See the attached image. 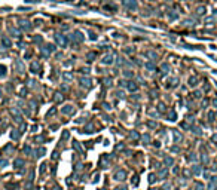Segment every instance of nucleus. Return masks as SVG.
<instances>
[{"label":"nucleus","mask_w":217,"mask_h":190,"mask_svg":"<svg viewBox=\"0 0 217 190\" xmlns=\"http://www.w3.org/2000/svg\"><path fill=\"white\" fill-rule=\"evenodd\" d=\"M124 5L128 9H137V2L135 0H124Z\"/></svg>","instance_id":"f257e3e1"},{"label":"nucleus","mask_w":217,"mask_h":190,"mask_svg":"<svg viewBox=\"0 0 217 190\" xmlns=\"http://www.w3.org/2000/svg\"><path fill=\"white\" fill-rule=\"evenodd\" d=\"M80 83H82V86L89 88V86H91V79H89V77H83V79H80Z\"/></svg>","instance_id":"f03ea898"},{"label":"nucleus","mask_w":217,"mask_h":190,"mask_svg":"<svg viewBox=\"0 0 217 190\" xmlns=\"http://www.w3.org/2000/svg\"><path fill=\"white\" fill-rule=\"evenodd\" d=\"M112 58H113L112 55H106V57H104V59H103V64H112V63H113V59H112Z\"/></svg>","instance_id":"7ed1b4c3"},{"label":"nucleus","mask_w":217,"mask_h":190,"mask_svg":"<svg viewBox=\"0 0 217 190\" xmlns=\"http://www.w3.org/2000/svg\"><path fill=\"white\" fill-rule=\"evenodd\" d=\"M57 40H58V43H59V45L66 46V39H64L63 36H59V34H58V36H57Z\"/></svg>","instance_id":"20e7f679"},{"label":"nucleus","mask_w":217,"mask_h":190,"mask_svg":"<svg viewBox=\"0 0 217 190\" xmlns=\"http://www.w3.org/2000/svg\"><path fill=\"white\" fill-rule=\"evenodd\" d=\"M74 36H76V37H74L76 40H79V42H80V40H83V37H82V33H80V31H74Z\"/></svg>","instance_id":"39448f33"},{"label":"nucleus","mask_w":217,"mask_h":190,"mask_svg":"<svg viewBox=\"0 0 217 190\" xmlns=\"http://www.w3.org/2000/svg\"><path fill=\"white\" fill-rule=\"evenodd\" d=\"M72 111H74L72 106H66V108H63V113H72Z\"/></svg>","instance_id":"423d86ee"},{"label":"nucleus","mask_w":217,"mask_h":190,"mask_svg":"<svg viewBox=\"0 0 217 190\" xmlns=\"http://www.w3.org/2000/svg\"><path fill=\"white\" fill-rule=\"evenodd\" d=\"M0 76H2V77L6 76V67L5 65H0Z\"/></svg>","instance_id":"0eeeda50"},{"label":"nucleus","mask_w":217,"mask_h":190,"mask_svg":"<svg viewBox=\"0 0 217 190\" xmlns=\"http://www.w3.org/2000/svg\"><path fill=\"white\" fill-rule=\"evenodd\" d=\"M172 132H174V140H176V143H178V141L181 140V135H180L177 131H172Z\"/></svg>","instance_id":"6e6552de"},{"label":"nucleus","mask_w":217,"mask_h":190,"mask_svg":"<svg viewBox=\"0 0 217 190\" xmlns=\"http://www.w3.org/2000/svg\"><path fill=\"white\" fill-rule=\"evenodd\" d=\"M3 45H5L6 48H9V46H11V40L7 39V37H3Z\"/></svg>","instance_id":"1a4fd4ad"},{"label":"nucleus","mask_w":217,"mask_h":190,"mask_svg":"<svg viewBox=\"0 0 217 190\" xmlns=\"http://www.w3.org/2000/svg\"><path fill=\"white\" fill-rule=\"evenodd\" d=\"M196 82H198V80H196V77H190V79H189V85H190V86H195V85H196Z\"/></svg>","instance_id":"9d476101"},{"label":"nucleus","mask_w":217,"mask_h":190,"mask_svg":"<svg viewBox=\"0 0 217 190\" xmlns=\"http://www.w3.org/2000/svg\"><path fill=\"white\" fill-rule=\"evenodd\" d=\"M21 24H22V28H25V30H30V28H31L27 21H21Z\"/></svg>","instance_id":"9b49d317"},{"label":"nucleus","mask_w":217,"mask_h":190,"mask_svg":"<svg viewBox=\"0 0 217 190\" xmlns=\"http://www.w3.org/2000/svg\"><path fill=\"white\" fill-rule=\"evenodd\" d=\"M11 137L14 138V140H18V138H20V134H18V132H16V131H14V132L11 134Z\"/></svg>","instance_id":"f8f14e48"},{"label":"nucleus","mask_w":217,"mask_h":190,"mask_svg":"<svg viewBox=\"0 0 217 190\" xmlns=\"http://www.w3.org/2000/svg\"><path fill=\"white\" fill-rule=\"evenodd\" d=\"M124 177H125V172L122 171V172H119V174H118V178H116V180H124Z\"/></svg>","instance_id":"ddd939ff"},{"label":"nucleus","mask_w":217,"mask_h":190,"mask_svg":"<svg viewBox=\"0 0 217 190\" xmlns=\"http://www.w3.org/2000/svg\"><path fill=\"white\" fill-rule=\"evenodd\" d=\"M37 154H36V156L37 158H40V156H43V153H45V150H43V149H39V152H36Z\"/></svg>","instance_id":"4468645a"},{"label":"nucleus","mask_w":217,"mask_h":190,"mask_svg":"<svg viewBox=\"0 0 217 190\" xmlns=\"http://www.w3.org/2000/svg\"><path fill=\"white\" fill-rule=\"evenodd\" d=\"M167 70H170V67H168L167 64H164V65H162V73H168Z\"/></svg>","instance_id":"2eb2a0df"},{"label":"nucleus","mask_w":217,"mask_h":190,"mask_svg":"<svg viewBox=\"0 0 217 190\" xmlns=\"http://www.w3.org/2000/svg\"><path fill=\"white\" fill-rule=\"evenodd\" d=\"M208 189H210V190H217V187L214 186V180H213L211 183H210V187H208Z\"/></svg>","instance_id":"dca6fc26"},{"label":"nucleus","mask_w":217,"mask_h":190,"mask_svg":"<svg viewBox=\"0 0 217 190\" xmlns=\"http://www.w3.org/2000/svg\"><path fill=\"white\" fill-rule=\"evenodd\" d=\"M64 79H67V80H70V79H73V76H72L70 73H66V74H64Z\"/></svg>","instance_id":"f3484780"},{"label":"nucleus","mask_w":217,"mask_h":190,"mask_svg":"<svg viewBox=\"0 0 217 190\" xmlns=\"http://www.w3.org/2000/svg\"><path fill=\"white\" fill-rule=\"evenodd\" d=\"M198 13H199V15L205 13V7H198Z\"/></svg>","instance_id":"a211bd4d"},{"label":"nucleus","mask_w":217,"mask_h":190,"mask_svg":"<svg viewBox=\"0 0 217 190\" xmlns=\"http://www.w3.org/2000/svg\"><path fill=\"white\" fill-rule=\"evenodd\" d=\"M128 88H129V91H135V89H137V86H135V85H132V82H131V85H129Z\"/></svg>","instance_id":"6ab92c4d"},{"label":"nucleus","mask_w":217,"mask_h":190,"mask_svg":"<svg viewBox=\"0 0 217 190\" xmlns=\"http://www.w3.org/2000/svg\"><path fill=\"white\" fill-rule=\"evenodd\" d=\"M165 163H167V165H172V159H171V158H170V159L167 158V159H165Z\"/></svg>","instance_id":"aec40b11"},{"label":"nucleus","mask_w":217,"mask_h":190,"mask_svg":"<svg viewBox=\"0 0 217 190\" xmlns=\"http://www.w3.org/2000/svg\"><path fill=\"white\" fill-rule=\"evenodd\" d=\"M177 16H178L177 13H170V18H171V20H176V18H177Z\"/></svg>","instance_id":"412c9836"},{"label":"nucleus","mask_w":217,"mask_h":190,"mask_svg":"<svg viewBox=\"0 0 217 190\" xmlns=\"http://www.w3.org/2000/svg\"><path fill=\"white\" fill-rule=\"evenodd\" d=\"M195 187H196V190H204V189H202V186L199 184V183H196V184H195Z\"/></svg>","instance_id":"4be33fe9"},{"label":"nucleus","mask_w":217,"mask_h":190,"mask_svg":"<svg viewBox=\"0 0 217 190\" xmlns=\"http://www.w3.org/2000/svg\"><path fill=\"white\" fill-rule=\"evenodd\" d=\"M193 172H195V174H199V168H198V165L193 166Z\"/></svg>","instance_id":"5701e85b"},{"label":"nucleus","mask_w":217,"mask_h":190,"mask_svg":"<svg viewBox=\"0 0 217 190\" xmlns=\"http://www.w3.org/2000/svg\"><path fill=\"white\" fill-rule=\"evenodd\" d=\"M67 138H68V132L66 131V132L63 134V140H67Z\"/></svg>","instance_id":"b1692460"},{"label":"nucleus","mask_w":217,"mask_h":190,"mask_svg":"<svg viewBox=\"0 0 217 190\" xmlns=\"http://www.w3.org/2000/svg\"><path fill=\"white\" fill-rule=\"evenodd\" d=\"M162 190H170V184H165V186L162 187Z\"/></svg>","instance_id":"393cba45"},{"label":"nucleus","mask_w":217,"mask_h":190,"mask_svg":"<svg viewBox=\"0 0 217 190\" xmlns=\"http://www.w3.org/2000/svg\"><path fill=\"white\" fill-rule=\"evenodd\" d=\"M27 3H34V2H39V0H25Z\"/></svg>","instance_id":"a878e982"},{"label":"nucleus","mask_w":217,"mask_h":190,"mask_svg":"<svg viewBox=\"0 0 217 190\" xmlns=\"http://www.w3.org/2000/svg\"><path fill=\"white\" fill-rule=\"evenodd\" d=\"M213 140H214V141H217V135H214V137H213Z\"/></svg>","instance_id":"bb28decb"}]
</instances>
